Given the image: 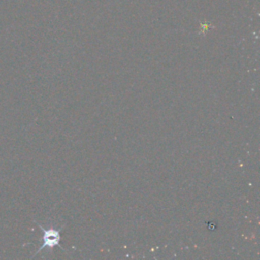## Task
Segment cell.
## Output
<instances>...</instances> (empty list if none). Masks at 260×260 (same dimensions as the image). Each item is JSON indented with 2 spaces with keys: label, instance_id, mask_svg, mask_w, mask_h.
I'll return each mask as SVG.
<instances>
[{
  "label": "cell",
  "instance_id": "cell-1",
  "mask_svg": "<svg viewBox=\"0 0 260 260\" xmlns=\"http://www.w3.org/2000/svg\"><path fill=\"white\" fill-rule=\"evenodd\" d=\"M40 229L43 231V244L38 250L37 253H39L41 250L45 248H53L55 246H59L60 244V230L48 228L45 229L42 225H40Z\"/></svg>",
  "mask_w": 260,
  "mask_h": 260
}]
</instances>
